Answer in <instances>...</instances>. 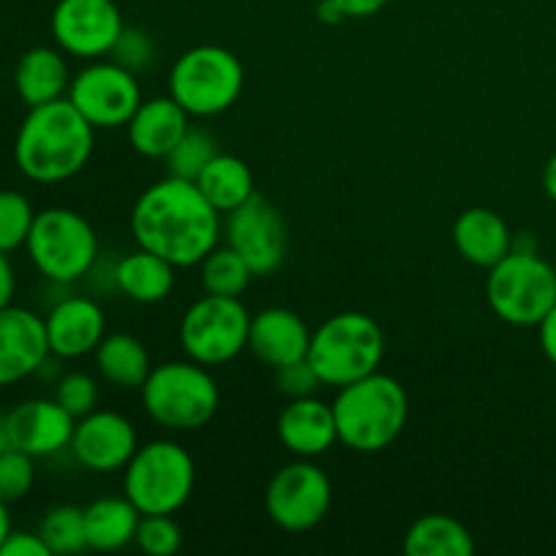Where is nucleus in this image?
Segmentation results:
<instances>
[{"mask_svg": "<svg viewBox=\"0 0 556 556\" xmlns=\"http://www.w3.org/2000/svg\"><path fill=\"white\" fill-rule=\"evenodd\" d=\"M141 405L168 432H195L215 418L220 391L210 367L199 362H168L152 367L141 386Z\"/></svg>", "mask_w": 556, "mask_h": 556, "instance_id": "obj_5", "label": "nucleus"}, {"mask_svg": "<svg viewBox=\"0 0 556 556\" xmlns=\"http://www.w3.org/2000/svg\"><path fill=\"white\" fill-rule=\"evenodd\" d=\"M275 372H277V389H280V394H286L288 400H299V396H313L315 391L324 386V383H320L318 372H315L313 364H309L307 358L288 364V367L275 369Z\"/></svg>", "mask_w": 556, "mask_h": 556, "instance_id": "obj_37", "label": "nucleus"}, {"mask_svg": "<svg viewBox=\"0 0 556 556\" xmlns=\"http://www.w3.org/2000/svg\"><path fill=\"white\" fill-rule=\"evenodd\" d=\"M54 400L65 407L74 418L87 416L98 405V383L87 372H68L58 380Z\"/></svg>", "mask_w": 556, "mask_h": 556, "instance_id": "obj_35", "label": "nucleus"}, {"mask_svg": "<svg viewBox=\"0 0 556 556\" xmlns=\"http://www.w3.org/2000/svg\"><path fill=\"white\" fill-rule=\"evenodd\" d=\"M383 353L386 340L378 320L367 313H337L313 331L307 362L320 383L340 391L342 386L378 372Z\"/></svg>", "mask_w": 556, "mask_h": 556, "instance_id": "obj_4", "label": "nucleus"}, {"mask_svg": "<svg viewBox=\"0 0 556 556\" xmlns=\"http://www.w3.org/2000/svg\"><path fill=\"white\" fill-rule=\"evenodd\" d=\"M125 22L114 0H58L52 11L54 43L65 54L96 60L112 54Z\"/></svg>", "mask_w": 556, "mask_h": 556, "instance_id": "obj_14", "label": "nucleus"}, {"mask_svg": "<svg viewBox=\"0 0 556 556\" xmlns=\"http://www.w3.org/2000/svg\"><path fill=\"white\" fill-rule=\"evenodd\" d=\"M538 331H541V351L543 356L552 362V367H556V304L552 313L546 315V318L541 320V326H538Z\"/></svg>", "mask_w": 556, "mask_h": 556, "instance_id": "obj_40", "label": "nucleus"}, {"mask_svg": "<svg viewBox=\"0 0 556 556\" xmlns=\"http://www.w3.org/2000/svg\"><path fill=\"white\" fill-rule=\"evenodd\" d=\"M36 212L27 195L16 190H0V253L22 248L30 237Z\"/></svg>", "mask_w": 556, "mask_h": 556, "instance_id": "obj_32", "label": "nucleus"}, {"mask_svg": "<svg viewBox=\"0 0 556 556\" xmlns=\"http://www.w3.org/2000/svg\"><path fill=\"white\" fill-rule=\"evenodd\" d=\"M130 231L139 248L161 255L177 269H188L217 248L223 223L199 185L168 174L136 199Z\"/></svg>", "mask_w": 556, "mask_h": 556, "instance_id": "obj_1", "label": "nucleus"}, {"mask_svg": "<svg viewBox=\"0 0 556 556\" xmlns=\"http://www.w3.org/2000/svg\"><path fill=\"white\" fill-rule=\"evenodd\" d=\"M402 552L407 556H470L476 541L454 516L427 514L410 525Z\"/></svg>", "mask_w": 556, "mask_h": 556, "instance_id": "obj_28", "label": "nucleus"}, {"mask_svg": "<svg viewBox=\"0 0 556 556\" xmlns=\"http://www.w3.org/2000/svg\"><path fill=\"white\" fill-rule=\"evenodd\" d=\"M38 535L49 546V552L58 556L79 554L87 548V532H85V508L76 505H58L49 510L41 519Z\"/></svg>", "mask_w": 556, "mask_h": 556, "instance_id": "obj_30", "label": "nucleus"}, {"mask_svg": "<svg viewBox=\"0 0 556 556\" xmlns=\"http://www.w3.org/2000/svg\"><path fill=\"white\" fill-rule=\"evenodd\" d=\"M342 9L345 20H367V16L378 14L389 5V0H334Z\"/></svg>", "mask_w": 556, "mask_h": 556, "instance_id": "obj_39", "label": "nucleus"}, {"mask_svg": "<svg viewBox=\"0 0 556 556\" xmlns=\"http://www.w3.org/2000/svg\"><path fill=\"white\" fill-rule=\"evenodd\" d=\"M174 269L177 266L168 264L166 258L139 248L136 253H128L117 261L112 277L117 291L125 293L130 302L157 304L174 291V277H177Z\"/></svg>", "mask_w": 556, "mask_h": 556, "instance_id": "obj_24", "label": "nucleus"}, {"mask_svg": "<svg viewBox=\"0 0 556 556\" xmlns=\"http://www.w3.org/2000/svg\"><path fill=\"white\" fill-rule=\"evenodd\" d=\"M96 367L106 383L125 391H141L152 372L144 342L128 331H114L103 337L101 345L96 348Z\"/></svg>", "mask_w": 556, "mask_h": 556, "instance_id": "obj_25", "label": "nucleus"}, {"mask_svg": "<svg viewBox=\"0 0 556 556\" xmlns=\"http://www.w3.org/2000/svg\"><path fill=\"white\" fill-rule=\"evenodd\" d=\"M47 326L49 353L58 358H81L96 353L106 337V315L90 296H65L49 309Z\"/></svg>", "mask_w": 556, "mask_h": 556, "instance_id": "obj_18", "label": "nucleus"}, {"mask_svg": "<svg viewBox=\"0 0 556 556\" xmlns=\"http://www.w3.org/2000/svg\"><path fill=\"white\" fill-rule=\"evenodd\" d=\"M277 438L296 459H315L340 443L334 407L318 396H299L282 407L277 418Z\"/></svg>", "mask_w": 556, "mask_h": 556, "instance_id": "obj_20", "label": "nucleus"}, {"mask_svg": "<svg viewBox=\"0 0 556 556\" xmlns=\"http://www.w3.org/2000/svg\"><path fill=\"white\" fill-rule=\"evenodd\" d=\"M253 269L248 261L226 244V248H215L204 261H201V286L204 293L212 296H242L248 291L250 280H253Z\"/></svg>", "mask_w": 556, "mask_h": 556, "instance_id": "obj_29", "label": "nucleus"}, {"mask_svg": "<svg viewBox=\"0 0 556 556\" xmlns=\"http://www.w3.org/2000/svg\"><path fill=\"white\" fill-rule=\"evenodd\" d=\"M0 556H52L38 532H9L0 546Z\"/></svg>", "mask_w": 556, "mask_h": 556, "instance_id": "obj_38", "label": "nucleus"}, {"mask_svg": "<svg viewBox=\"0 0 556 556\" xmlns=\"http://www.w3.org/2000/svg\"><path fill=\"white\" fill-rule=\"evenodd\" d=\"M68 448L85 470L109 476L128 467L139 451V434L123 413L92 410L76 418Z\"/></svg>", "mask_w": 556, "mask_h": 556, "instance_id": "obj_15", "label": "nucleus"}, {"mask_svg": "<svg viewBox=\"0 0 556 556\" xmlns=\"http://www.w3.org/2000/svg\"><path fill=\"white\" fill-rule=\"evenodd\" d=\"M33 483H36L33 456L14 448V445L0 448V500L3 503H16V500L27 497Z\"/></svg>", "mask_w": 556, "mask_h": 556, "instance_id": "obj_34", "label": "nucleus"}, {"mask_svg": "<svg viewBox=\"0 0 556 556\" xmlns=\"http://www.w3.org/2000/svg\"><path fill=\"white\" fill-rule=\"evenodd\" d=\"M134 543L139 552L150 556H172L182 548V527L166 514L141 516Z\"/></svg>", "mask_w": 556, "mask_h": 556, "instance_id": "obj_33", "label": "nucleus"}, {"mask_svg": "<svg viewBox=\"0 0 556 556\" xmlns=\"http://www.w3.org/2000/svg\"><path fill=\"white\" fill-rule=\"evenodd\" d=\"M9 532H11L9 503H3V500H0V546H3V541L9 538Z\"/></svg>", "mask_w": 556, "mask_h": 556, "instance_id": "obj_44", "label": "nucleus"}, {"mask_svg": "<svg viewBox=\"0 0 556 556\" xmlns=\"http://www.w3.org/2000/svg\"><path fill=\"white\" fill-rule=\"evenodd\" d=\"M244 68L226 47H193L177 58L168 74V96L190 117H215L239 101Z\"/></svg>", "mask_w": 556, "mask_h": 556, "instance_id": "obj_8", "label": "nucleus"}, {"mask_svg": "<svg viewBox=\"0 0 556 556\" xmlns=\"http://www.w3.org/2000/svg\"><path fill=\"white\" fill-rule=\"evenodd\" d=\"M201 193L220 215H228L255 195V179L248 163L237 155L217 152L195 179Z\"/></svg>", "mask_w": 556, "mask_h": 556, "instance_id": "obj_27", "label": "nucleus"}, {"mask_svg": "<svg viewBox=\"0 0 556 556\" xmlns=\"http://www.w3.org/2000/svg\"><path fill=\"white\" fill-rule=\"evenodd\" d=\"M76 418L58 400H27L3 418L9 445L25 451L33 459L68 448Z\"/></svg>", "mask_w": 556, "mask_h": 556, "instance_id": "obj_16", "label": "nucleus"}, {"mask_svg": "<svg viewBox=\"0 0 556 556\" xmlns=\"http://www.w3.org/2000/svg\"><path fill=\"white\" fill-rule=\"evenodd\" d=\"M25 248L33 266L58 286H71L87 277L98 261V237L92 226L79 212L63 206L36 212Z\"/></svg>", "mask_w": 556, "mask_h": 556, "instance_id": "obj_9", "label": "nucleus"}, {"mask_svg": "<svg viewBox=\"0 0 556 556\" xmlns=\"http://www.w3.org/2000/svg\"><path fill=\"white\" fill-rule=\"evenodd\" d=\"M340 443L356 454H378L389 448L410 416L405 386L383 372H372L351 386H342L331 402Z\"/></svg>", "mask_w": 556, "mask_h": 556, "instance_id": "obj_3", "label": "nucleus"}, {"mask_svg": "<svg viewBox=\"0 0 556 556\" xmlns=\"http://www.w3.org/2000/svg\"><path fill=\"white\" fill-rule=\"evenodd\" d=\"M451 237H454L462 258L472 266H481V269H492L514 250L508 223L486 206H472V210L462 212L456 217Z\"/></svg>", "mask_w": 556, "mask_h": 556, "instance_id": "obj_22", "label": "nucleus"}, {"mask_svg": "<svg viewBox=\"0 0 556 556\" xmlns=\"http://www.w3.org/2000/svg\"><path fill=\"white\" fill-rule=\"evenodd\" d=\"M112 54L119 65H125V68H130L136 74V71H144L152 63L155 47H152V38L141 27H123Z\"/></svg>", "mask_w": 556, "mask_h": 556, "instance_id": "obj_36", "label": "nucleus"}, {"mask_svg": "<svg viewBox=\"0 0 556 556\" xmlns=\"http://www.w3.org/2000/svg\"><path fill=\"white\" fill-rule=\"evenodd\" d=\"M49 356L43 318L14 304L0 309V389L36 375Z\"/></svg>", "mask_w": 556, "mask_h": 556, "instance_id": "obj_17", "label": "nucleus"}, {"mask_svg": "<svg viewBox=\"0 0 556 556\" xmlns=\"http://www.w3.org/2000/svg\"><path fill=\"white\" fill-rule=\"evenodd\" d=\"M141 514L128 497H101L85 508L87 548L96 552H119L134 543Z\"/></svg>", "mask_w": 556, "mask_h": 556, "instance_id": "obj_26", "label": "nucleus"}, {"mask_svg": "<svg viewBox=\"0 0 556 556\" xmlns=\"http://www.w3.org/2000/svg\"><path fill=\"white\" fill-rule=\"evenodd\" d=\"M331 481L315 462L296 459L280 467L266 486V514L280 530L307 532L331 508Z\"/></svg>", "mask_w": 556, "mask_h": 556, "instance_id": "obj_12", "label": "nucleus"}, {"mask_svg": "<svg viewBox=\"0 0 556 556\" xmlns=\"http://www.w3.org/2000/svg\"><path fill=\"white\" fill-rule=\"evenodd\" d=\"M543 190H546L548 199L556 204V155L548 157L546 168H543Z\"/></svg>", "mask_w": 556, "mask_h": 556, "instance_id": "obj_43", "label": "nucleus"}, {"mask_svg": "<svg viewBox=\"0 0 556 556\" xmlns=\"http://www.w3.org/2000/svg\"><path fill=\"white\" fill-rule=\"evenodd\" d=\"M217 152L220 150H217L215 136H212L210 130L193 128V125H190L188 134H185L182 139H179V144L166 155V168L172 177L195 182L199 174L206 168V163H210Z\"/></svg>", "mask_w": 556, "mask_h": 556, "instance_id": "obj_31", "label": "nucleus"}, {"mask_svg": "<svg viewBox=\"0 0 556 556\" xmlns=\"http://www.w3.org/2000/svg\"><path fill=\"white\" fill-rule=\"evenodd\" d=\"M195 486V462L174 440H152L139 445L125 467V497L141 516H174L188 505Z\"/></svg>", "mask_w": 556, "mask_h": 556, "instance_id": "obj_6", "label": "nucleus"}, {"mask_svg": "<svg viewBox=\"0 0 556 556\" xmlns=\"http://www.w3.org/2000/svg\"><path fill=\"white\" fill-rule=\"evenodd\" d=\"M313 331L288 307H266L250 320L248 348L266 367L280 369L307 358Z\"/></svg>", "mask_w": 556, "mask_h": 556, "instance_id": "obj_19", "label": "nucleus"}, {"mask_svg": "<svg viewBox=\"0 0 556 556\" xmlns=\"http://www.w3.org/2000/svg\"><path fill=\"white\" fill-rule=\"evenodd\" d=\"M486 302L503 324L541 326L556 304V269L532 250H510L489 269Z\"/></svg>", "mask_w": 556, "mask_h": 556, "instance_id": "obj_7", "label": "nucleus"}, {"mask_svg": "<svg viewBox=\"0 0 556 556\" xmlns=\"http://www.w3.org/2000/svg\"><path fill=\"white\" fill-rule=\"evenodd\" d=\"M250 320L253 315L237 296L206 293L185 309L179 324V345L190 362L223 367L248 348Z\"/></svg>", "mask_w": 556, "mask_h": 556, "instance_id": "obj_10", "label": "nucleus"}, {"mask_svg": "<svg viewBox=\"0 0 556 556\" xmlns=\"http://www.w3.org/2000/svg\"><path fill=\"white\" fill-rule=\"evenodd\" d=\"M226 244H231L255 277L275 275L288 253V228L280 210L269 199L255 193L233 212H228L223 223Z\"/></svg>", "mask_w": 556, "mask_h": 556, "instance_id": "obj_13", "label": "nucleus"}, {"mask_svg": "<svg viewBox=\"0 0 556 556\" xmlns=\"http://www.w3.org/2000/svg\"><path fill=\"white\" fill-rule=\"evenodd\" d=\"M14 85L27 109L52 103L68 96L71 74L63 58V49L33 47L20 58L14 71Z\"/></svg>", "mask_w": 556, "mask_h": 556, "instance_id": "obj_23", "label": "nucleus"}, {"mask_svg": "<svg viewBox=\"0 0 556 556\" xmlns=\"http://www.w3.org/2000/svg\"><path fill=\"white\" fill-rule=\"evenodd\" d=\"M125 128H128L130 147L141 157L166 161L168 152L188 134L190 114L172 96H157L150 101H141V106L136 109Z\"/></svg>", "mask_w": 556, "mask_h": 556, "instance_id": "obj_21", "label": "nucleus"}, {"mask_svg": "<svg viewBox=\"0 0 556 556\" xmlns=\"http://www.w3.org/2000/svg\"><path fill=\"white\" fill-rule=\"evenodd\" d=\"M14 288H16L14 266H11L9 253H0V309L11 304V299H14Z\"/></svg>", "mask_w": 556, "mask_h": 556, "instance_id": "obj_41", "label": "nucleus"}, {"mask_svg": "<svg viewBox=\"0 0 556 556\" xmlns=\"http://www.w3.org/2000/svg\"><path fill=\"white\" fill-rule=\"evenodd\" d=\"M315 14H318V20L324 22V25H337V22L345 20V14H342V9L334 3V0H320Z\"/></svg>", "mask_w": 556, "mask_h": 556, "instance_id": "obj_42", "label": "nucleus"}, {"mask_svg": "<svg viewBox=\"0 0 556 556\" xmlns=\"http://www.w3.org/2000/svg\"><path fill=\"white\" fill-rule=\"evenodd\" d=\"M96 147V128L68 98L41 103L27 112L16 130V168L33 182H65L87 166Z\"/></svg>", "mask_w": 556, "mask_h": 556, "instance_id": "obj_2", "label": "nucleus"}, {"mask_svg": "<svg viewBox=\"0 0 556 556\" xmlns=\"http://www.w3.org/2000/svg\"><path fill=\"white\" fill-rule=\"evenodd\" d=\"M68 98L81 117L96 130L125 128L141 106V87L136 74L117 60H98L71 79Z\"/></svg>", "mask_w": 556, "mask_h": 556, "instance_id": "obj_11", "label": "nucleus"}]
</instances>
